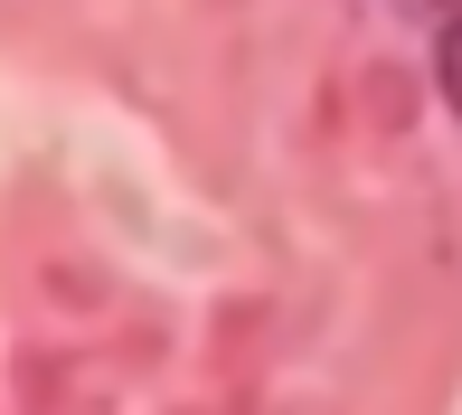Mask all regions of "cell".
<instances>
[{
	"instance_id": "1",
	"label": "cell",
	"mask_w": 462,
	"mask_h": 415,
	"mask_svg": "<svg viewBox=\"0 0 462 415\" xmlns=\"http://www.w3.org/2000/svg\"><path fill=\"white\" fill-rule=\"evenodd\" d=\"M444 104L462 114V10L444 19Z\"/></svg>"
},
{
	"instance_id": "2",
	"label": "cell",
	"mask_w": 462,
	"mask_h": 415,
	"mask_svg": "<svg viewBox=\"0 0 462 415\" xmlns=\"http://www.w3.org/2000/svg\"><path fill=\"white\" fill-rule=\"evenodd\" d=\"M396 10H415V19H434V29H444V19L462 10V0H396Z\"/></svg>"
}]
</instances>
